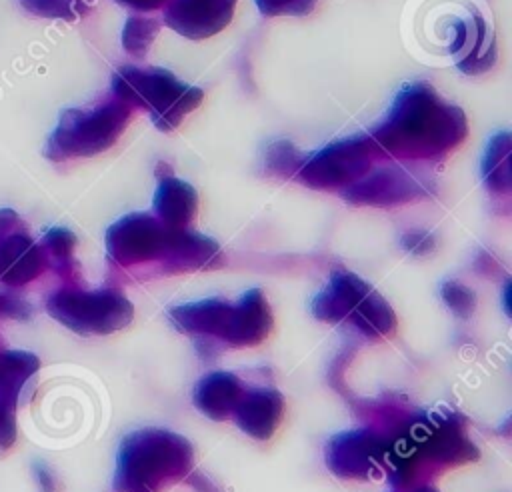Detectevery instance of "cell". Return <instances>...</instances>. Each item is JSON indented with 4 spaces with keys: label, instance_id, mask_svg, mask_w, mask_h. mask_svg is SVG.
<instances>
[{
    "label": "cell",
    "instance_id": "cell-1",
    "mask_svg": "<svg viewBox=\"0 0 512 492\" xmlns=\"http://www.w3.org/2000/svg\"><path fill=\"white\" fill-rule=\"evenodd\" d=\"M466 134V114L428 82L404 84L386 116L368 132L384 156L398 160H440Z\"/></svg>",
    "mask_w": 512,
    "mask_h": 492
},
{
    "label": "cell",
    "instance_id": "cell-2",
    "mask_svg": "<svg viewBox=\"0 0 512 492\" xmlns=\"http://www.w3.org/2000/svg\"><path fill=\"white\" fill-rule=\"evenodd\" d=\"M192 462L188 438L162 428L136 430L118 448L112 492H160L186 476Z\"/></svg>",
    "mask_w": 512,
    "mask_h": 492
},
{
    "label": "cell",
    "instance_id": "cell-3",
    "mask_svg": "<svg viewBox=\"0 0 512 492\" xmlns=\"http://www.w3.org/2000/svg\"><path fill=\"white\" fill-rule=\"evenodd\" d=\"M112 94L126 106L144 108L162 132L178 128L204 98L198 86L178 80L170 70L136 66H122L114 72Z\"/></svg>",
    "mask_w": 512,
    "mask_h": 492
},
{
    "label": "cell",
    "instance_id": "cell-4",
    "mask_svg": "<svg viewBox=\"0 0 512 492\" xmlns=\"http://www.w3.org/2000/svg\"><path fill=\"white\" fill-rule=\"evenodd\" d=\"M130 120V106L112 98L94 108H66L48 136L44 154L50 160L94 156L116 144Z\"/></svg>",
    "mask_w": 512,
    "mask_h": 492
},
{
    "label": "cell",
    "instance_id": "cell-5",
    "mask_svg": "<svg viewBox=\"0 0 512 492\" xmlns=\"http://www.w3.org/2000/svg\"><path fill=\"white\" fill-rule=\"evenodd\" d=\"M46 310L78 334H112L134 318L132 302L116 290L62 288L46 300Z\"/></svg>",
    "mask_w": 512,
    "mask_h": 492
},
{
    "label": "cell",
    "instance_id": "cell-6",
    "mask_svg": "<svg viewBox=\"0 0 512 492\" xmlns=\"http://www.w3.org/2000/svg\"><path fill=\"white\" fill-rule=\"evenodd\" d=\"M378 158L384 154L374 140L368 134H356L304 156L294 178L314 190H344L366 176Z\"/></svg>",
    "mask_w": 512,
    "mask_h": 492
},
{
    "label": "cell",
    "instance_id": "cell-7",
    "mask_svg": "<svg viewBox=\"0 0 512 492\" xmlns=\"http://www.w3.org/2000/svg\"><path fill=\"white\" fill-rule=\"evenodd\" d=\"M168 230L154 214L132 212L116 220L106 230L108 256L118 266H138L146 262H160Z\"/></svg>",
    "mask_w": 512,
    "mask_h": 492
},
{
    "label": "cell",
    "instance_id": "cell-8",
    "mask_svg": "<svg viewBox=\"0 0 512 492\" xmlns=\"http://www.w3.org/2000/svg\"><path fill=\"white\" fill-rule=\"evenodd\" d=\"M430 184L406 168L380 166L342 190L346 202L356 206H398L430 196Z\"/></svg>",
    "mask_w": 512,
    "mask_h": 492
},
{
    "label": "cell",
    "instance_id": "cell-9",
    "mask_svg": "<svg viewBox=\"0 0 512 492\" xmlns=\"http://www.w3.org/2000/svg\"><path fill=\"white\" fill-rule=\"evenodd\" d=\"M326 466L340 478H370L386 460V444L372 430H350L330 438L324 450Z\"/></svg>",
    "mask_w": 512,
    "mask_h": 492
},
{
    "label": "cell",
    "instance_id": "cell-10",
    "mask_svg": "<svg viewBox=\"0 0 512 492\" xmlns=\"http://www.w3.org/2000/svg\"><path fill=\"white\" fill-rule=\"evenodd\" d=\"M238 0H172L164 10V24L190 40H204L224 30Z\"/></svg>",
    "mask_w": 512,
    "mask_h": 492
},
{
    "label": "cell",
    "instance_id": "cell-11",
    "mask_svg": "<svg viewBox=\"0 0 512 492\" xmlns=\"http://www.w3.org/2000/svg\"><path fill=\"white\" fill-rule=\"evenodd\" d=\"M222 264V252L216 240L202 236L198 232L168 230V240L164 254L160 258V266L168 274L194 272L206 268H218Z\"/></svg>",
    "mask_w": 512,
    "mask_h": 492
},
{
    "label": "cell",
    "instance_id": "cell-12",
    "mask_svg": "<svg viewBox=\"0 0 512 492\" xmlns=\"http://www.w3.org/2000/svg\"><path fill=\"white\" fill-rule=\"evenodd\" d=\"M234 316V304L220 298L186 302L168 310L170 322L184 334L220 338L224 342Z\"/></svg>",
    "mask_w": 512,
    "mask_h": 492
},
{
    "label": "cell",
    "instance_id": "cell-13",
    "mask_svg": "<svg viewBox=\"0 0 512 492\" xmlns=\"http://www.w3.org/2000/svg\"><path fill=\"white\" fill-rule=\"evenodd\" d=\"M158 186L154 192V216L172 230L188 228L198 212V192L192 184L176 178L170 168L156 170Z\"/></svg>",
    "mask_w": 512,
    "mask_h": 492
},
{
    "label": "cell",
    "instance_id": "cell-14",
    "mask_svg": "<svg viewBox=\"0 0 512 492\" xmlns=\"http://www.w3.org/2000/svg\"><path fill=\"white\" fill-rule=\"evenodd\" d=\"M232 416L250 438L268 440L282 422L284 398L272 388L244 390Z\"/></svg>",
    "mask_w": 512,
    "mask_h": 492
},
{
    "label": "cell",
    "instance_id": "cell-15",
    "mask_svg": "<svg viewBox=\"0 0 512 492\" xmlns=\"http://www.w3.org/2000/svg\"><path fill=\"white\" fill-rule=\"evenodd\" d=\"M48 260L40 244L24 230L0 238V282L6 286H24L38 278Z\"/></svg>",
    "mask_w": 512,
    "mask_h": 492
},
{
    "label": "cell",
    "instance_id": "cell-16",
    "mask_svg": "<svg viewBox=\"0 0 512 492\" xmlns=\"http://www.w3.org/2000/svg\"><path fill=\"white\" fill-rule=\"evenodd\" d=\"M372 290V286L348 270H336L330 282L312 300V314L324 322L348 320L358 302Z\"/></svg>",
    "mask_w": 512,
    "mask_h": 492
},
{
    "label": "cell",
    "instance_id": "cell-17",
    "mask_svg": "<svg viewBox=\"0 0 512 492\" xmlns=\"http://www.w3.org/2000/svg\"><path fill=\"white\" fill-rule=\"evenodd\" d=\"M272 330V310L260 288L244 292V296L234 304V316L230 330L224 338L228 346L246 348L260 344Z\"/></svg>",
    "mask_w": 512,
    "mask_h": 492
},
{
    "label": "cell",
    "instance_id": "cell-18",
    "mask_svg": "<svg viewBox=\"0 0 512 492\" xmlns=\"http://www.w3.org/2000/svg\"><path fill=\"white\" fill-rule=\"evenodd\" d=\"M454 24L450 52L456 56L458 68L466 74L486 72L496 60V46L482 16L472 14V22L454 20Z\"/></svg>",
    "mask_w": 512,
    "mask_h": 492
},
{
    "label": "cell",
    "instance_id": "cell-19",
    "mask_svg": "<svg viewBox=\"0 0 512 492\" xmlns=\"http://www.w3.org/2000/svg\"><path fill=\"white\" fill-rule=\"evenodd\" d=\"M244 392L238 376L232 372H212L204 376L194 390V406L212 420H226Z\"/></svg>",
    "mask_w": 512,
    "mask_h": 492
},
{
    "label": "cell",
    "instance_id": "cell-20",
    "mask_svg": "<svg viewBox=\"0 0 512 492\" xmlns=\"http://www.w3.org/2000/svg\"><path fill=\"white\" fill-rule=\"evenodd\" d=\"M40 360L26 350L0 352V400L14 406L22 394L26 382L38 372Z\"/></svg>",
    "mask_w": 512,
    "mask_h": 492
},
{
    "label": "cell",
    "instance_id": "cell-21",
    "mask_svg": "<svg viewBox=\"0 0 512 492\" xmlns=\"http://www.w3.org/2000/svg\"><path fill=\"white\" fill-rule=\"evenodd\" d=\"M510 154H512L510 132H498L488 140L482 156L480 172L486 188L494 194H508L512 188Z\"/></svg>",
    "mask_w": 512,
    "mask_h": 492
},
{
    "label": "cell",
    "instance_id": "cell-22",
    "mask_svg": "<svg viewBox=\"0 0 512 492\" xmlns=\"http://www.w3.org/2000/svg\"><path fill=\"white\" fill-rule=\"evenodd\" d=\"M358 332L370 338H384L396 330V314L392 306L374 288L358 302L348 316Z\"/></svg>",
    "mask_w": 512,
    "mask_h": 492
},
{
    "label": "cell",
    "instance_id": "cell-23",
    "mask_svg": "<svg viewBox=\"0 0 512 492\" xmlns=\"http://www.w3.org/2000/svg\"><path fill=\"white\" fill-rule=\"evenodd\" d=\"M160 32V22L152 16L134 14L126 20L122 30V46L134 58H144Z\"/></svg>",
    "mask_w": 512,
    "mask_h": 492
},
{
    "label": "cell",
    "instance_id": "cell-24",
    "mask_svg": "<svg viewBox=\"0 0 512 492\" xmlns=\"http://www.w3.org/2000/svg\"><path fill=\"white\" fill-rule=\"evenodd\" d=\"M74 246H76V236L66 228H50L42 240V250L46 254V260H52L60 272H68L72 268Z\"/></svg>",
    "mask_w": 512,
    "mask_h": 492
},
{
    "label": "cell",
    "instance_id": "cell-25",
    "mask_svg": "<svg viewBox=\"0 0 512 492\" xmlns=\"http://www.w3.org/2000/svg\"><path fill=\"white\" fill-rule=\"evenodd\" d=\"M24 10L42 18H60V20H76L84 16L90 6L86 0H20Z\"/></svg>",
    "mask_w": 512,
    "mask_h": 492
},
{
    "label": "cell",
    "instance_id": "cell-26",
    "mask_svg": "<svg viewBox=\"0 0 512 492\" xmlns=\"http://www.w3.org/2000/svg\"><path fill=\"white\" fill-rule=\"evenodd\" d=\"M264 160H266V168L272 170V174L290 178L300 168L304 156L298 152V148L290 140H276L268 146Z\"/></svg>",
    "mask_w": 512,
    "mask_h": 492
},
{
    "label": "cell",
    "instance_id": "cell-27",
    "mask_svg": "<svg viewBox=\"0 0 512 492\" xmlns=\"http://www.w3.org/2000/svg\"><path fill=\"white\" fill-rule=\"evenodd\" d=\"M442 300L444 304L452 310L454 316L466 320L474 314L476 310V294L472 288H468L466 284L458 282V280H446L440 288Z\"/></svg>",
    "mask_w": 512,
    "mask_h": 492
},
{
    "label": "cell",
    "instance_id": "cell-28",
    "mask_svg": "<svg viewBox=\"0 0 512 492\" xmlns=\"http://www.w3.org/2000/svg\"><path fill=\"white\" fill-rule=\"evenodd\" d=\"M256 6L264 16H306L316 0H256Z\"/></svg>",
    "mask_w": 512,
    "mask_h": 492
},
{
    "label": "cell",
    "instance_id": "cell-29",
    "mask_svg": "<svg viewBox=\"0 0 512 492\" xmlns=\"http://www.w3.org/2000/svg\"><path fill=\"white\" fill-rule=\"evenodd\" d=\"M32 316V306L8 292L0 290V320H26Z\"/></svg>",
    "mask_w": 512,
    "mask_h": 492
},
{
    "label": "cell",
    "instance_id": "cell-30",
    "mask_svg": "<svg viewBox=\"0 0 512 492\" xmlns=\"http://www.w3.org/2000/svg\"><path fill=\"white\" fill-rule=\"evenodd\" d=\"M402 246L408 252H412L416 256H422V254H428V252L434 250L436 240H434V236L430 232L414 228V230H408V232L402 234Z\"/></svg>",
    "mask_w": 512,
    "mask_h": 492
},
{
    "label": "cell",
    "instance_id": "cell-31",
    "mask_svg": "<svg viewBox=\"0 0 512 492\" xmlns=\"http://www.w3.org/2000/svg\"><path fill=\"white\" fill-rule=\"evenodd\" d=\"M16 440L14 406L0 400V450H8Z\"/></svg>",
    "mask_w": 512,
    "mask_h": 492
},
{
    "label": "cell",
    "instance_id": "cell-32",
    "mask_svg": "<svg viewBox=\"0 0 512 492\" xmlns=\"http://www.w3.org/2000/svg\"><path fill=\"white\" fill-rule=\"evenodd\" d=\"M32 470H34V476H36L40 492H56V478H54L52 470L44 462H34Z\"/></svg>",
    "mask_w": 512,
    "mask_h": 492
},
{
    "label": "cell",
    "instance_id": "cell-33",
    "mask_svg": "<svg viewBox=\"0 0 512 492\" xmlns=\"http://www.w3.org/2000/svg\"><path fill=\"white\" fill-rule=\"evenodd\" d=\"M14 232H22L20 216L10 208H0V238Z\"/></svg>",
    "mask_w": 512,
    "mask_h": 492
},
{
    "label": "cell",
    "instance_id": "cell-34",
    "mask_svg": "<svg viewBox=\"0 0 512 492\" xmlns=\"http://www.w3.org/2000/svg\"><path fill=\"white\" fill-rule=\"evenodd\" d=\"M118 4L130 8V10H138V12H150L156 10L160 6H164L168 0H116Z\"/></svg>",
    "mask_w": 512,
    "mask_h": 492
},
{
    "label": "cell",
    "instance_id": "cell-35",
    "mask_svg": "<svg viewBox=\"0 0 512 492\" xmlns=\"http://www.w3.org/2000/svg\"><path fill=\"white\" fill-rule=\"evenodd\" d=\"M414 492H438L434 486H430V484H424V486H418Z\"/></svg>",
    "mask_w": 512,
    "mask_h": 492
}]
</instances>
